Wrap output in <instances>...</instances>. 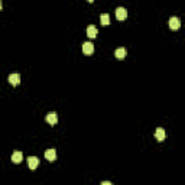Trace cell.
<instances>
[{
	"mask_svg": "<svg viewBox=\"0 0 185 185\" xmlns=\"http://www.w3.org/2000/svg\"><path fill=\"white\" fill-rule=\"evenodd\" d=\"M28 165H29V168L34 171V169L38 168V165H39V159L36 158V156H29L28 158Z\"/></svg>",
	"mask_w": 185,
	"mask_h": 185,
	"instance_id": "cell-3",
	"label": "cell"
},
{
	"mask_svg": "<svg viewBox=\"0 0 185 185\" xmlns=\"http://www.w3.org/2000/svg\"><path fill=\"white\" fill-rule=\"evenodd\" d=\"M2 7H3V4H2V0H0V9H2Z\"/></svg>",
	"mask_w": 185,
	"mask_h": 185,
	"instance_id": "cell-14",
	"label": "cell"
},
{
	"mask_svg": "<svg viewBox=\"0 0 185 185\" xmlns=\"http://www.w3.org/2000/svg\"><path fill=\"white\" fill-rule=\"evenodd\" d=\"M46 122L49 123V124H55V123L58 122V116H56V113H49L48 116H46Z\"/></svg>",
	"mask_w": 185,
	"mask_h": 185,
	"instance_id": "cell-11",
	"label": "cell"
},
{
	"mask_svg": "<svg viewBox=\"0 0 185 185\" xmlns=\"http://www.w3.org/2000/svg\"><path fill=\"white\" fill-rule=\"evenodd\" d=\"M22 159H23V155H22V152H19V151L13 152V155H12V162H13V164H20Z\"/></svg>",
	"mask_w": 185,
	"mask_h": 185,
	"instance_id": "cell-8",
	"label": "cell"
},
{
	"mask_svg": "<svg viewBox=\"0 0 185 185\" xmlns=\"http://www.w3.org/2000/svg\"><path fill=\"white\" fill-rule=\"evenodd\" d=\"M114 56H116L119 61L124 59V56H126V49H124V48H119V49H116L114 51Z\"/></svg>",
	"mask_w": 185,
	"mask_h": 185,
	"instance_id": "cell-10",
	"label": "cell"
},
{
	"mask_svg": "<svg viewBox=\"0 0 185 185\" xmlns=\"http://www.w3.org/2000/svg\"><path fill=\"white\" fill-rule=\"evenodd\" d=\"M87 2H88V3H92V2H94V0H87Z\"/></svg>",
	"mask_w": 185,
	"mask_h": 185,
	"instance_id": "cell-15",
	"label": "cell"
},
{
	"mask_svg": "<svg viewBox=\"0 0 185 185\" xmlns=\"http://www.w3.org/2000/svg\"><path fill=\"white\" fill-rule=\"evenodd\" d=\"M7 80L12 85H19V83H20V75H19V74H10Z\"/></svg>",
	"mask_w": 185,
	"mask_h": 185,
	"instance_id": "cell-6",
	"label": "cell"
},
{
	"mask_svg": "<svg viewBox=\"0 0 185 185\" xmlns=\"http://www.w3.org/2000/svg\"><path fill=\"white\" fill-rule=\"evenodd\" d=\"M100 20H101V25L103 26H107V25H110V16L107 15V13H103L100 16Z\"/></svg>",
	"mask_w": 185,
	"mask_h": 185,
	"instance_id": "cell-12",
	"label": "cell"
},
{
	"mask_svg": "<svg viewBox=\"0 0 185 185\" xmlns=\"http://www.w3.org/2000/svg\"><path fill=\"white\" fill-rule=\"evenodd\" d=\"M83 52L85 55H91L94 52V45L91 42H84L83 43Z\"/></svg>",
	"mask_w": 185,
	"mask_h": 185,
	"instance_id": "cell-4",
	"label": "cell"
},
{
	"mask_svg": "<svg viewBox=\"0 0 185 185\" xmlns=\"http://www.w3.org/2000/svg\"><path fill=\"white\" fill-rule=\"evenodd\" d=\"M45 158L49 160V162L55 160L56 159V151H55V149H48V151L45 152Z\"/></svg>",
	"mask_w": 185,
	"mask_h": 185,
	"instance_id": "cell-7",
	"label": "cell"
},
{
	"mask_svg": "<svg viewBox=\"0 0 185 185\" xmlns=\"http://www.w3.org/2000/svg\"><path fill=\"white\" fill-rule=\"evenodd\" d=\"M165 136H166V133H165V130L162 129V127H158L155 132V138L158 142H164L165 140Z\"/></svg>",
	"mask_w": 185,
	"mask_h": 185,
	"instance_id": "cell-5",
	"label": "cell"
},
{
	"mask_svg": "<svg viewBox=\"0 0 185 185\" xmlns=\"http://www.w3.org/2000/svg\"><path fill=\"white\" fill-rule=\"evenodd\" d=\"M101 185H111V182H109V181H103V182H101Z\"/></svg>",
	"mask_w": 185,
	"mask_h": 185,
	"instance_id": "cell-13",
	"label": "cell"
},
{
	"mask_svg": "<svg viewBox=\"0 0 185 185\" xmlns=\"http://www.w3.org/2000/svg\"><path fill=\"white\" fill-rule=\"evenodd\" d=\"M116 17L119 20H124L127 17V10L124 7H117L116 9Z\"/></svg>",
	"mask_w": 185,
	"mask_h": 185,
	"instance_id": "cell-2",
	"label": "cell"
},
{
	"mask_svg": "<svg viewBox=\"0 0 185 185\" xmlns=\"http://www.w3.org/2000/svg\"><path fill=\"white\" fill-rule=\"evenodd\" d=\"M179 26H181V20H179L177 16H172L171 19H169V28H171L172 30L179 29Z\"/></svg>",
	"mask_w": 185,
	"mask_h": 185,
	"instance_id": "cell-1",
	"label": "cell"
},
{
	"mask_svg": "<svg viewBox=\"0 0 185 185\" xmlns=\"http://www.w3.org/2000/svg\"><path fill=\"white\" fill-rule=\"evenodd\" d=\"M97 34H98V30H97V28L96 26H92V25H90L88 28H87V36H88V38H96L97 36Z\"/></svg>",
	"mask_w": 185,
	"mask_h": 185,
	"instance_id": "cell-9",
	"label": "cell"
}]
</instances>
